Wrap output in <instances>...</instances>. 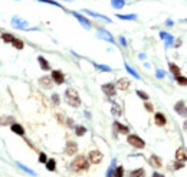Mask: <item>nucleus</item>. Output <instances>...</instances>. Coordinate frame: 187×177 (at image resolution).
I'll return each instance as SVG.
<instances>
[{
  "label": "nucleus",
  "mask_w": 187,
  "mask_h": 177,
  "mask_svg": "<svg viewBox=\"0 0 187 177\" xmlns=\"http://www.w3.org/2000/svg\"><path fill=\"white\" fill-rule=\"evenodd\" d=\"M72 15H74L75 17L79 20V23H81V25H82L85 29H89V27H91V22H89V20L86 19V17H84L82 15H79L78 12H72Z\"/></svg>",
  "instance_id": "nucleus-10"
},
{
  "label": "nucleus",
  "mask_w": 187,
  "mask_h": 177,
  "mask_svg": "<svg viewBox=\"0 0 187 177\" xmlns=\"http://www.w3.org/2000/svg\"><path fill=\"white\" fill-rule=\"evenodd\" d=\"M52 82H53L52 76H42V78L39 79V85H41L42 88H45V89H49V88L52 87Z\"/></svg>",
  "instance_id": "nucleus-11"
},
{
  "label": "nucleus",
  "mask_w": 187,
  "mask_h": 177,
  "mask_svg": "<svg viewBox=\"0 0 187 177\" xmlns=\"http://www.w3.org/2000/svg\"><path fill=\"white\" fill-rule=\"evenodd\" d=\"M37 62H39V65H41L42 71H49L50 69V65H49V62L45 59L43 56H39L37 58Z\"/></svg>",
  "instance_id": "nucleus-23"
},
{
  "label": "nucleus",
  "mask_w": 187,
  "mask_h": 177,
  "mask_svg": "<svg viewBox=\"0 0 187 177\" xmlns=\"http://www.w3.org/2000/svg\"><path fill=\"white\" fill-rule=\"evenodd\" d=\"M160 38L165 42V48H171V46H173V42H174L173 35L167 33V32H160Z\"/></svg>",
  "instance_id": "nucleus-8"
},
{
  "label": "nucleus",
  "mask_w": 187,
  "mask_h": 177,
  "mask_svg": "<svg viewBox=\"0 0 187 177\" xmlns=\"http://www.w3.org/2000/svg\"><path fill=\"white\" fill-rule=\"evenodd\" d=\"M144 105H146V109L148 111V112H151V111H153V104H150V102H146Z\"/></svg>",
  "instance_id": "nucleus-44"
},
{
  "label": "nucleus",
  "mask_w": 187,
  "mask_h": 177,
  "mask_svg": "<svg viewBox=\"0 0 187 177\" xmlns=\"http://www.w3.org/2000/svg\"><path fill=\"white\" fill-rule=\"evenodd\" d=\"M64 2H72V0H64Z\"/></svg>",
  "instance_id": "nucleus-49"
},
{
  "label": "nucleus",
  "mask_w": 187,
  "mask_h": 177,
  "mask_svg": "<svg viewBox=\"0 0 187 177\" xmlns=\"http://www.w3.org/2000/svg\"><path fill=\"white\" fill-rule=\"evenodd\" d=\"M183 167H184V161H179V160H177V161H176V164H174V170L183 169Z\"/></svg>",
  "instance_id": "nucleus-41"
},
{
  "label": "nucleus",
  "mask_w": 187,
  "mask_h": 177,
  "mask_svg": "<svg viewBox=\"0 0 187 177\" xmlns=\"http://www.w3.org/2000/svg\"><path fill=\"white\" fill-rule=\"evenodd\" d=\"M183 127H184V130H186V132H187V120L184 121V125H183Z\"/></svg>",
  "instance_id": "nucleus-48"
},
{
  "label": "nucleus",
  "mask_w": 187,
  "mask_h": 177,
  "mask_svg": "<svg viewBox=\"0 0 187 177\" xmlns=\"http://www.w3.org/2000/svg\"><path fill=\"white\" fill-rule=\"evenodd\" d=\"M102 153L98 150H92L89 153V155H88V158H89V163H92V164H99V163L102 161Z\"/></svg>",
  "instance_id": "nucleus-5"
},
{
  "label": "nucleus",
  "mask_w": 187,
  "mask_h": 177,
  "mask_svg": "<svg viewBox=\"0 0 187 177\" xmlns=\"http://www.w3.org/2000/svg\"><path fill=\"white\" fill-rule=\"evenodd\" d=\"M94 66L97 69H99V71H102V72H111L112 69L109 68L108 65H99V64H94Z\"/></svg>",
  "instance_id": "nucleus-35"
},
{
  "label": "nucleus",
  "mask_w": 187,
  "mask_h": 177,
  "mask_svg": "<svg viewBox=\"0 0 187 177\" xmlns=\"http://www.w3.org/2000/svg\"><path fill=\"white\" fill-rule=\"evenodd\" d=\"M174 111L179 114L180 117H187V107L184 105L183 101L176 102V105H174Z\"/></svg>",
  "instance_id": "nucleus-7"
},
{
  "label": "nucleus",
  "mask_w": 187,
  "mask_h": 177,
  "mask_svg": "<svg viewBox=\"0 0 187 177\" xmlns=\"http://www.w3.org/2000/svg\"><path fill=\"white\" fill-rule=\"evenodd\" d=\"M97 36L99 39H104V41H107V42H111V43H114V38H112V35L109 33V32H107V30H104V29L98 30Z\"/></svg>",
  "instance_id": "nucleus-9"
},
{
  "label": "nucleus",
  "mask_w": 187,
  "mask_h": 177,
  "mask_svg": "<svg viewBox=\"0 0 187 177\" xmlns=\"http://www.w3.org/2000/svg\"><path fill=\"white\" fill-rule=\"evenodd\" d=\"M137 95H138L141 99H144V101H147V99H148V95H147L146 92H142V91H137Z\"/></svg>",
  "instance_id": "nucleus-39"
},
{
  "label": "nucleus",
  "mask_w": 187,
  "mask_h": 177,
  "mask_svg": "<svg viewBox=\"0 0 187 177\" xmlns=\"http://www.w3.org/2000/svg\"><path fill=\"white\" fill-rule=\"evenodd\" d=\"M52 79H53V82H55V84L60 85V84H64L65 76H64V74H62L60 71H52Z\"/></svg>",
  "instance_id": "nucleus-13"
},
{
  "label": "nucleus",
  "mask_w": 187,
  "mask_h": 177,
  "mask_svg": "<svg viewBox=\"0 0 187 177\" xmlns=\"http://www.w3.org/2000/svg\"><path fill=\"white\" fill-rule=\"evenodd\" d=\"M16 166L19 167V169H22L25 173H27V174H30V176H33V177H36L37 174H36V171L35 170H32V169H29L27 166H25L23 163H20V161H16Z\"/></svg>",
  "instance_id": "nucleus-19"
},
{
  "label": "nucleus",
  "mask_w": 187,
  "mask_h": 177,
  "mask_svg": "<svg viewBox=\"0 0 187 177\" xmlns=\"http://www.w3.org/2000/svg\"><path fill=\"white\" fill-rule=\"evenodd\" d=\"M89 158H86L85 155H78V157L75 158L74 161H72L71 167L74 171L76 173H81V171H86V170L89 169Z\"/></svg>",
  "instance_id": "nucleus-1"
},
{
  "label": "nucleus",
  "mask_w": 187,
  "mask_h": 177,
  "mask_svg": "<svg viewBox=\"0 0 187 177\" xmlns=\"http://www.w3.org/2000/svg\"><path fill=\"white\" fill-rule=\"evenodd\" d=\"M115 160H112V163H111V166H109V169L107 170V177H114L115 176V169H117V166H115Z\"/></svg>",
  "instance_id": "nucleus-26"
},
{
  "label": "nucleus",
  "mask_w": 187,
  "mask_h": 177,
  "mask_svg": "<svg viewBox=\"0 0 187 177\" xmlns=\"http://www.w3.org/2000/svg\"><path fill=\"white\" fill-rule=\"evenodd\" d=\"M76 151H78V146H76V143H74V141H68L66 147H65V153H66L68 155H74Z\"/></svg>",
  "instance_id": "nucleus-12"
},
{
  "label": "nucleus",
  "mask_w": 187,
  "mask_h": 177,
  "mask_svg": "<svg viewBox=\"0 0 187 177\" xmlns=\"http://www.w3.org/2000/svg\"><path fill=\"white\" fill-rule=\"evenodd\" d=\"M111 6L117 10H120L125 6V0H111Z\"/></svg>",
  "instance_id": "nucleus-24"
},
{
  "label": "nucleus",
  "mask_w": 187,
  "mask_h": 177,
  "mask_svg": "<svg viewBox=\"0 0 187 177\" xmlns=\"http://www.w3.org/2000/svg\"><path fill=\"white\" fill-rule=\"evenodd\" d=\"M122 176H124V167L118 166L115 169V176H114V177H122Z\"/></svg>",
  "instance_id": "nucleus-37"
},
{
  "label": "nucleus",
  "mask_w": 187,
  "mask_h": 177,
  "mask_svg": "<svg viewBox=\"0 0 187 177\" xmlns=\"http://www.w3.org/2000/svg\"><path fill=\"white\" fill-rule=\"evenodd\" d=\"M10 130L15 132V134H17V136H25V128H23L20 124H16V122L15 124H12Z\"/></svg>",
  "instance_id": "nucleus-20"
},
{
  "label": "nucleus",
  "mask_w": 187,
  "mask_h": 177,
  "mask_svg": "<svg viewBox=\"0 0 187 177\" xmlns=\"http://www.w3.org/2000/svg\"><path fill=\"white\" fill-rule=\"evenodd\" d=\"M75 132H76V136L78 137H82V136H85L86 128L84 127V125H78V127H75Z\"/></svg>",
  "instance_id": "nucleus-31"
},
{
  "label": "nucleus",
  "mask_w": 187,
  "mask_h": 177,
  "mask_svg": "<svg viewBox=\"0 0 187 177\" xmlns=\"http://www.w3.org/2000/svg\"><path fill=\"white\" fill-rule=\"evenodd\" d=\"M2 39H3L6 43H12V42L15 41V36L10 35V33H3V35H2Z\"/></svg>",
  "instance_id": "nucleus-34"
},
{
  "label": "nucleus",
  "mask_w": 187,
  "mask_h": 177,
  "mask_svg": "<svg viewBox=\"0 0 187 177\" xmlns=\"http://www.w3.org/2000/svg\"><path fill=\"white\" fill-rule=\"evenodd\" d=\"M120 42H121V45H122V46H125V45H127V41H125V39H124L122 36H121V38H120Z\"/></svg>",
  "instance_id": "nucleus-45"
},
{
  "label": "nucleus",
  "mask_w": 187,
  "mask_h": 177,
  "mask_svg": "<svg viewBox=\"0 0 187 177\" xmlns=\"http://www.w3.org/2000/svg\"><path fill=\"white\" fill-rule=\"evenodd\" d=\"M65 101H66L68 105L75 107V108H78L81 105V98H79L78 92L75 89H72V88H68L65 91Z\"/></svg>",
  "instance_id": "nucleus-2"
},
{
  "label": "nucleus",
  "mask_w": 187,
  "mask_h": 177,
  "mask_svg": "<svg viewBox=\"0 0 187 177\" xmlns=\"http://www.w3.org/2000/svg\"><path fill=\"white\" fill-rule=\"evenodd\" d=\"M7 124H15V122H13V117H2L0 118V125H7Z\"/></svg>",
  "instance_id": "nucleus-32"
},
{
  "label": "nucleus",
  "mask_w": 187,
  "mask_h": 177,
  "mask_svg": "<svg viewBox=\"0 0 187 177\" xmlns=\"http://www.w3.org/2000/svg\"><path fill=\"white\" fill-rule=\"evenodd\" d=\"M186 20H187V19H186Z\"/></svg>",
  "instance_id": "nucleus-50"
},
{
  "label": "nucleus",
  "mask_w": 187,
  "mask_h": 177,
  "mask_svg": "<svg viewBox=\"0 0 187 177\" xmlns=\"http://www.w3.org/2000/svg\"><path fill=\"white\" fill-rule=\"evenodd\" d=\"M102 92H104L105 95H108V97H114V95L117 94V89H115V85L114 84H104L101 87Z\"/></svg>",
  "instance_id": "nucleus-6"
},
{
  "label": "nucleus",
  "mask_w": 187,
  "mask_h": 177,
  "mask_svg": "<svg viewBox=\"0 0 187 177\" xmlns=\"http://www.w3.org/2000/svg\"><path fill=\"white\" fill-rule=\"evenodd\" d=\"M12 45L15 46L16 49H19V50H20V49H23V48H25V43H23V42L20 41V39H16V38H15V41L12 42Z\"/></svg>",
  "instance_id": "nucleus-33"
},
{
  "label": "nucleus",
  "mask_w": 187,
  "mask_h": 177,
  "mask_svg": "<svg viewBox=\"0 0 187 177\" xmlns=\"http://www.w3.org/2000/svg\"><path fill=\"white\" fill-rule=\"evenodd\" d=\"M165 25H167V26H173V20H171V19H168L167 22H165Z\"/></svg>",
  "instance_id": "nucleus-46"
},
{
  "label": "nucleus",
  "mask_w": 187,
  "mask_h": 177,
  "mask_svg": "<svg viewBox=\"0 0 187 177\" xmlns=\"http://www.w3.org/2000/svg\"><path fill=\"white\" fill-rule=\"evenodd\" d=\"M114 128H115V131L121 132V134H128V132H130V130H128V127H125V125L120 124L118 121H115V122H114Z\"/></svg>",
  "instance_id": "nucleus-22"
},
{
  "label": "nucleus",
  "mask_w": 187,
  "mask_h": 177,
  "mask_svg": "<svg viewBox=\"0 0 187 177\" xmlns=\"http://www.w3.org/2000/svg\"><path fill=\"white\" fill-rule=\"evenodd\" d=\"M176 81L179 85H181V87H186L187 85V78L183 75H180V76H176Z\"/></svg>",
  "instance_id": "nucleus-36"
},
{
  "label": "nucleus",
  "mask_w": 187,
  "mask_h": 177,
  "mask_svg": "<svg viewBox=\"0 0 187 177\" xmlns=\"http://www.w3.org/2000/svg\"><path fill=\"white\" fill-rule=\"evenodd\" d=\"M125 69H127V71H128V74H131V75L134 76L135 79H140V75H138V74H137V71H135L134 68H131V66L127 64V62H125Z\"/></svg>",
  "instance_id": "nucleus-30"
},
{
  "label": "nucleus",
  "mask_w": 187,
  "mask_h": 177,
  "mask_svg": "<svg viewBox=\"0 0 187 177\" xmlns=\"http://www.w3.org/2000/svg\"><path fill=\"white\" fill-rule=\"evenodd\" d=\"M117 88L120 91H127L130 88V81L127 78H121L118 79V82H117Z\"/></svg>",
  "instance_id": "nucleus-16"
},
{
  "label": "nucleus",
  "mask_w": 187,
  "mask_h": 177,
  "mask_svg": "<svg viewBox=\"0 0 187 177\" xmlns=\"http://www.w3.org/2000/svg\"><path fill=\"white\" fill-rule=\"evenodd\" d=\"M156 75H157V78H164V71H163V69H158L157 71V74H156Z\"/></svg>",
  "instance_id": "nucleus-43"
},
{
  "label": "nucleus",
  "mask_w": 187,
  "mask_h": 177,
  "mask_svg": "<svg viewBox=\"0 0 187 177\" xmlns=\"http://www.w3.org/2000/svg\"><path fill=\"white\" fill-rule=\"evenodd\" d=\"M39 2H42V3H48V4H53V6H56V7H60V4L58 3V2H53V0H39Z\"/></svg>",
  "instance_id": "nucleus-38"
},
{
  "label": "nucleus",
  "mask_w": 187,
  "mask_h": 177,
  "mask_svg": "<svg viewBox=\"0 0 187 177\" xmlns=\"http://www.w3.org/2000/svg\"><path fill=\"white\" fill-rule=\"evenodd\" d=\"M153 177H164V176H163V174H160V173H157V171H156V173L153 174Z\"/></svg>",
  "instance_id": "nucleus-47"
},
{
  "label": "nucleus",
  "mask_w": 187,
  "mask_h": 177,
  "mask_svg": "<svg viewBox=\"0 0 187 177\" xmlns=\"http://www.w3.org/2000/svg\"><path fill=\"white\" fill-rule=\"evenodd\" d=\"M39 161H41V163H46V161H48L45 153H41V154H39Z\"/></svg>",
  "instance_id": "nucleus-42"
},
{
  "label": "nucleus",
  "mask_w": 187,
  "mask_h": 177,
  "mask_svg": "<svg viewBox=\"0 0 187 177\" xmlns=\"http://www.w3.org/2000/svg\"><path fill=\"white\" fill-rule=\"evenodd\" d=\"M168 66H170V71H171V74L174 76H180V75H181V71H180V68L177 66L176 64H173V62H171Z\"/></svg>",
  "instance_id": "nucleus-27"
},
{
  "label": "nucleus",
  "mask_w": 187,
  "mask_h": 177,
  "mask_svg": "<svg viewBox=\"0 0 187 177\" xmlns=\"http://www.w3.org/2000/svg\"><path fill=\"white\" fill-rule=\"evenodd\" d=\"M111 112H112V115H114V117H120L121 112H122V109H121V105H120V104H117V102H112Z\"/></svg>",
  "instance_id": "nucleus-21"
},
{
  "label": "nucleus",
  "mask_w": 187,
  "mask_h": 177,
  "mask_svg": "<svg viewBox=\"0 0 187 177\" xmlns=\"http://www.w3.org/2000/svg\"><path fill=\"white\" fill-rule=\"evenodd\" d=\"M130 177H146V171H144V169L132 170L130 173Z\"/></svg>",
  "instance_id": "nucleus-25"
},
{
  "label": "nucleus",
  "mask_w": 187,
  "mask_h": 177,
  "mask_svg": "<svg viewBox=\"0 0 187 177\" xmlns=\"http://www.w3.org/2000/svg\"><path fill=\"white\" fill-rule=\"evenodd\" d=\"M52 102H53V105H59V95L53 94L52 95Z\"/></svg>",
  "instance_id": "nucleus-40"
},
{
  "label": "nucleus",
  "mask_w": 187,
  "mask_h": 177,
  "mask_svg": "<svg viewBox=\"0 0 187 177\" xmlns=\"http://www.w3.org/2000/svg\"><path fill=\"white\" fill-rule=\"evenodd\" d=\"M117 17H118V19H122V20H135L137 19V15H134V13H132V15H120V13H118Z\"/></svg>",
  "instance_id": "nucleus-29"
},
{
  "label": "nucleus",
  "mask_w": 187,
  "mask_h": 177,
  "mask_svg": "<svg viewBox=\"0 0 187 177\" xmlns=\"http://www.w3.org/2000/svg\"><path fill=\"white\" fill-rule=\"evenodd\" d=\"M12 26L15 27V29L27 30L29 29V23H27L26 20H23L22 17H19V16H13V17H12Z\"/></svg>",
  "instance_id": "nucleus-3"
},
{
  "label": "nucleus",
  "mask_w": 187,
  "mask_h": 177,
  "mask_svg": "<svg viewBox=\"0 0 187 177\" xmlns=\"http://www.w3.org/2000/svg\"><path fill=\"white\" fill-rule=\"evenodd\" d=\"M176 160L179 161H186L187 160V150L186 148H179L176 151Z\"/></svg>",
  "instance_id": "nucleus-18"
},
{
  "label": "nucleus",
  "mask_w": 187,
  "mask_h": 177,
  "mask_svg": "<svg viewBox=\"0 0 187 177\" xmlns=\"http://www.w3.org/2000/svg\"><path fill=\"white\" fill-rule=\"evenodd\" d=\"M154 121H156V124H157L158 127H164V125L167 124V118H165L164 114H161V112H157L154 115Z\"/></svg>",
  "instance_id": "nucleus-14"
},
{
  "label": "nucleus",
  "mask_w": 187,
  "mask_h": 177,
  "mask_svg": "<svg viewBox=\"0 0 187 177\" xmlns=\"http://www.w3.org/2000/svg\"><path fill=\"white\" fill-rule=\"evenodd\" d=\"M148 163H150V166H153L154 169H160V167L163 166L161 158L157 157V155H151V157H150V160H148Z\"/></svg>",
  "instance_id": "nucleus-17"
},
{
  "label": "nucleus",
  "mask_w": 187,
  "mask_h": 177,
  "mask_svg": "<svg viewBox=\"0 0 187 177\" xmlns=\"http://www.w3.org/2000/svg\"><path fill=\"white\" fill-rule=\"evenodd\" d=\"M128 144H131L132 147L135 148H144V146H146V143H144V140L141 138V137L135 136V134H131V136H128Z\"/></svg>",
  "instance_id": "nucleus-4"
},
{
  "label": "nucleus",
  "mask_w": 187,
  "mask_h": 177,
  "mask_svg": "<svg viewBox=\"0 0 187 177\" xmlns=\"http://www.w3.org/2000/svg\"><path fill=\"white\" fill-rule=\"evenodd\" d=\"M45 164H46V169H48L49 171H55V169H56V161L53 160V158L48 160V161H46Z\"/></svg>",
  "instance_id": "nucleus-28"
},
{
  "label": "nucleus",
  "mask_w": 187,
  "mask_h": 177,
  "mask_svg": "<svg viewBox=\"0 0 187 177\" xmlns=\"http://www.w3.org/2000/svg\"><path fill=\"white\" fill-rule=\"evenodd\" d=\"M84 13H86V15L92 16V17H98V19H102V20H105V22L111 23V19H109V17H107V16H104V15H101V13H97V12L88 10V9H85V10H84Z\"/></svg>",
  "instance_id": "nucleus-15"
}]
</instances>
